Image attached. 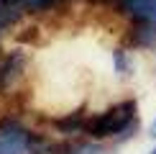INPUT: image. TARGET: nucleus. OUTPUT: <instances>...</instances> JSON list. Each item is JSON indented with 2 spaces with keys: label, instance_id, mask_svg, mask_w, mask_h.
Returning <instances> with one entry per match:
<instances>
[{
  "label": "nucleus",
  "instance_id": "nucleus-12",
  "mask_svg": "<svg viewBox=\"0 0 156 154\" xmlns=\"http://www.w3.org/2000/svg\"><path fill=\"white\" fill-rule=\"evenodd\" d=\"M90 3H92V5H95V3H105V0H90Z\"/></svg>",
  "mask_w": 156,
  "mask_h": 154
},
{
  "label": "nucleus",
  "instance_id": "nucleus-10",
  "mask_svg": "<svg viewBox=\"0 0 156 154\" xmlns=\"http://www.w3.org/2000/svg\"><path fill=\"white\" fill-rule=\"evenodd\" d=\"M62 0H21V5H23V10L26 13H49V10H54L56 5H59Z\"/></svg>",
  "mask_w": 156,
  "mask_h": 154
},
{
  "label": "nucleus",
  "instance_id": "nucleus-14",
  "mask_svg": "<svg viewBox=\"0 0 156 154\" xmlns=\"http://www.w3.org/2000/svg\"><path fill=\"white\" fill-rule=\"evenodd\" d=\"M110 3H113V0H105V5H110Z\"/></svg>",
  "mask_w": 156,
  "mask_h": 154
},
{
  "label": "nucleus",
  "instance_id": "nucleus-13",
  "mask_svg": "<svg viewBox=\"0 0 156 154\" xmlns=\"http://www.w3.org/2000/svg\"><path fill=\"white\" fill-rule=\"evenodd\" d=\"M148 154H156V146H154V149H151V152H148Z\"/></svg>",
  "mask_w": 156,
  "mask_h": 154
},
{
  "label": "nucleus",
  "instance_id": "nucleus-6",
  "mask_svg": "<svg viewBox=\"0 0 156 154\" xmlns=\"http://www.w3.org/2000/svg\"><path fill=\"white\" fill-rule=\"evenodd\" d=\"M51 154H110V149L102 141H77V139H67L59 144H51Z\"/></svg>",
  "mask_w": 156,
  "mask_h": 154
},
{
  "label": "nucleus",
  "instance_id": "nucleus-5",
  "mask_svg": "<svg viewBox=\"0 0 156 154\" xmlns=\"http://www.w3.org/2000/svg\"><path fill=\"white\" fill-rule=\"evenodd\" d=\"M128 49H156V21H131L126 31Z\"/></svg>",
  "mask_w": 156,
  "mask_h": 154
},
{
  "label": "nucleus",
  "instance_id": "nucleus-11",
  "mask_svg": "<svg viewBox=\"0 0 156 154\" xmlns=\"http://www.w3.org/2000/svg\"><path fill=\"white\" fill-rule=\"evenodd\" d=\"M148 136H151V139H156V118L151 121V126H148Z\"/></svg>",
  "mask_w": 156,
  "mask_h": 154
},
{
  "label": "nucleus",
  "instance_id": "nucleus-2",
  "mask_svg": "<svg viewBox=\"0 0 156 154\" xmlns=\"http://www.w3.org/2000/svg\"><path fill=\"white\" fill-rule=\"evenodd\" d=\"M31 141H34V134L18 118L0 121V154H28Z\"/></svg>",
  "mask_w": 156,
  "mask_h": 154
},
{
  "label": "nucleus",
  "instance_id": "nucleus-1",
  "mask_svg": "<svg viewBox=\"0 0 156 154\" xmlns=\"http://www.w3.org/2000/svg\"><path fill=\"white\" fill-rule=\"evenodd\" d=\"M138 121V103L133 98L128 100H118L110 108H105L102 113H95L87 118L84 134L95 141H105V139H120L123 131L128 126Z\"/></svg>",
  "mask_w": 156,
  "mask_h": 154
},
{
  "label": "nucleus",
  "instance_id": "nucleus-9",
  "mask_svg": "<svg viewBox=\"0 0 156 154\" xmlns=\"http://www.w3.org/2000/svg\"><path fill=\"white\" fill-rule=\"evenodd\" d=\"M113 64H115V75H120V77H131V72H133L131 49H128V46L115 49V51H113Z\"/></svg>",
  "mask_w": 156,
  "mask_h": 154
},
{
  "label": "nucleus",
  "instance_id": "nucleus-8",
  "mask_svg": "<svg viewBox=\"0 0 156 154\" xmlns=\"http://www.w3.org/2000/svg\"><path fill=\"white\" fill-rule=\"evenodd\" d=\"M23 16H26V10L21 5L10 3V0H0V36L8 34L10 28H16L23 21Z\"/></svg>",
  "mask_w": 156,
  "mask_h": 154
},
{
  "label": "nucleus",
  "instance_id": "nucleus-7",
  "mask_svg": "<svg viewBox=\"0 0 156 154\" xmlns=\"http://www.w3.org/2000/svg\"><path fill=\"white\" fill-rule=\"evenodd\" d=\"M87 111L84 108H77V111L62 116V118H54V128L67 139H74L77 134H84V126H87Z\"/></svg>",
  "mask_w": 156,
  "mask_h": 154
},
{
  "label": "nucleus",
  "instance_id": "nucleus-4",
  "mask_svg": "<svg viewBox=\"0 0 156 154\" xmlns=\"http://www.w3.org/2000/svg\"><path fill=\"white\" fill-rule=\"evenodd\" d=\"M110 8L128 21H156V0H113Z\"/></svg>",
  "mask_w": 156,
  "mask_h": 154
},
{
  "label": "nucleus",
  "instance_id": "nucleus-3",
  "mask_svg": "<svg viewBox=\"0 0 156 154\" xmlns=\"http://www.w3.org/2000/svg\"><path fill=\"white\" fill-rule=\"evenodd\" d=\"M28 69V54L21 49L5 51L0 57V95H10L13 90L21 85Z\"/></svg>",
  "mask_w": 156,
  "mask_h": 154
},
{
  "label": "nucleus",
  "instance_id": "nucleus-15",
  "mask_svg": "<svg viewBox=\"0 0 156 154\" xmlns=\"http://www.w3.org/2000/svg\"><path fill=\"white\" fill-rule=\"evenodd\" d=\"M62 3H67V0H62Z\"/></svg>",
  "mask_w": 156,
  "mask_h": 154
}]
</instances>
